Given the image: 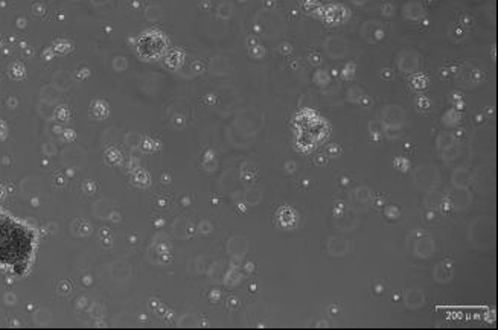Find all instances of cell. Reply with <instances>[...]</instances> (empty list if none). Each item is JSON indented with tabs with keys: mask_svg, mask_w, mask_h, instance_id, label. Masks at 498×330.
<instances>
[{
	"mask_svg": "<svg viewBox=\"0 0 498 330\" xmlns=\"http://www.w3.org/2000/svg\"><path fill=\"white\" fill-rule=\"evenodd\" d=\"M424 300H425V297H424V292L421 289H414L413 287V289H410L405 294V304L408 307H411V309L421 307L424 304Z\"/></svg>",
	"mask_w": 498,
	"mask_h": 330,
	"instance_id": "cell-4",
	"label": "cell"
},
{
	"mask_svg": "<svg viewBox=\"0 0 498 330\" xmlns=\"http://www.w3.org/2000/svg\"><path fill=\"white\" fill-rule=\"evenodd\" d=\"M451 277H452V268L449 265H447V263H439L436 266V270H434V279L437 282L447 283L451 280Z\"/></svg>",
	"mask_w": 498,
	"mask_h": 330,
	"instance_id": "cell-5",
	"label": "cell"
},
{
	"mask_svg": "<svg viewBox=\"0 0 498 330\" xmlns=\"http://www.w3.org/2000/svg\"><path fill=\"white\" fill-rule=\"evenodd\" d=\"M433 251H434V242H433V239H431V237L424 236V237L417 239V242H416V248H414V253H416L419 257H422V259L430 257V256L433 254Z\"/></svg>",
	"mask_w": 498,
	"mask_h": 330,
	"instance_id": "cell-2",
	"label": "cell"
},
{
	"mask_svg": "<svg viewBox=\"0 0 498 330\" xmlns=\"http://www.w3.org/2000/svg\"><path fill=\"white\" fill-rule=\"evenodd\" d=\"M348 240L342 239V237H332L329 239V243H328V250L332 256L335 257H342L348 253Z\"/></svg>",
	"mask_w": 498,
	"mask_h": 330,
	"instance_id": "cell-3",
	"label": "cell"
},
{
	"mask_svg": "<svg viewBox=\"0 0 498 330\" xmlns=\"http://www.w3.org/2000/svg\"><path fill=\"white\" fill-rule=\"evenodd\" d=\"M32 250V237L22 225L5 221L0 222V263L20 266L26 262Z\"/></svg>",
	"mask_w": 498,
	"mask_h": 330,
	"instance_id": "cell-1",
	"label": "cell"
}]
</instances>
